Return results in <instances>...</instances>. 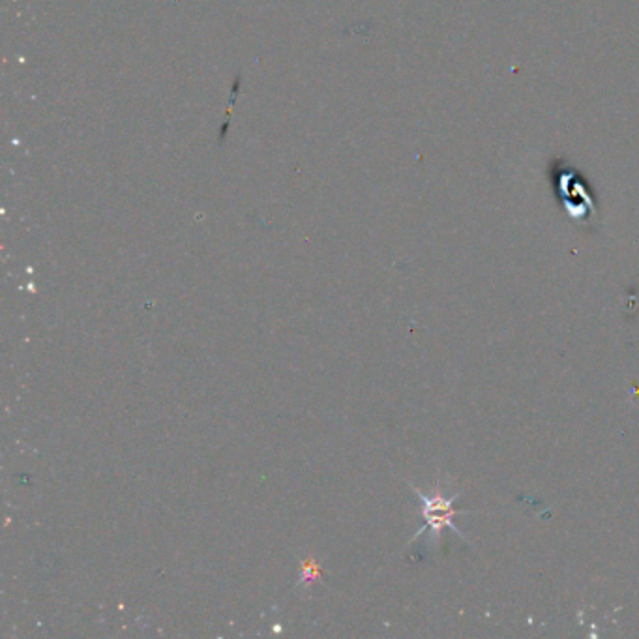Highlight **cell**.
<instances>
[{
    "mask_svg": "<svg viewBox=\"0 0 639 639\" xmlns=\"http://www.w3.org/2000/svg\"><path fill=\"white\" fill-rule=\"evenodd\" d=\"M413 491L417 493L420 503H422V518H424V527L418 531L417 535L413 536V540H417L418 536L424 535L426 531H430L431 540L433 542H439L441 540V533L445 529H452L456 535L465 540V535L461 533L460 527L456 525L454 518H458L461 514H469V510H460L456 508V501L460 497L463 491L454 493L452 497H445L439 488L433 493H424V491L418 490L415 486H411Z\"/></svg>",
    "mask_w": 639,
    "mask_h": 639,
    "instance_id": "6da1fadb",
    "label": "cell"
}]
</instances>
